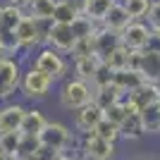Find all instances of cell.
<instances>
[{
  "label": "cell",
  "mask_w": 160,
  "mask_h": 160,
  "mask_svg": "<svg viewBox=\"0 0 160 160\" xmlns=\"http://www.w3.org/2000/svg\"><path fill=\"white\" fill-rule=\"evenodd\" d=\"M129 58H132V50H127L124 46H120V48H115L108 58H103V65L110 67L112 72H120V69H127L129 67Z\"/></svg>",
  "instance_id": "cell-23"
},
{
  "label": "cell",
  "mask_w": 160,
  "mask_h": 160,
  "mask_svg": "<svg viewBox=\"0 0 160 160\" xmlns=\"http://www.w3.org/2000/svg\"><path fill=\"white\" fill-rule=\"evenodd\" d=\"M132 22H134V19L129 17V12L124 10V5H122L120 0H117V2H115V5L110 7V12L105 14V19H103V24H100V27H103V29H108V31L122 33L124 29L129 27V24H132Z\"/></svg>",
  "instance_id": "cell-14"
},
{
  "label": "cell",
  "mask_w": 160,
  "mask_h": 160,
  "mask_svg": "<svg viewBox=\"0 0 160 160\" xmlns=\"http://www.w3.org/2000/svg\"><path fill=\"white\" fill-rule=\"evenodd\" d=\"M77 36H74L72 31V24H58V22H53V27H50V33H48V48H53V50H58V53L62 55H72L74 46H77Z\"/></svg>",
  "instance_id": "cell-9"
},
{
  "label": "cell",
  "mask_w": 160,
  "mask_h": 160,
  "mask_svg": "<svg viewBox=\"0 0 160 160\" xmlns=\"http://www.w3.org/2000/svg\"><path fill=\"white\" fill-rule=\"evenodd\" d=\"M120 46H122L120 33L108 31V29H103V27H98V31L93 33V50H96V55H98L100 60L108 58L115 48H120Z\"/></svg>",
  "instance_id": "cell-13"
},
{
  "label": "cell",
  "mask_w": 160,
  "mask_h": 160,
  "mask_svg": "<svg viewBox=\"0 0 160 160\" xmlns=\"http://www.w3.org/2000/svg\"><path fill=\"white\" fill-rule=\"evenodd\" d=\"M67 2H69V5H72L79 14H84V10H86V2H88V0H67Z\"/></svg>",
  "instance_id": "cell-38"
},
{
  "label": "cell",
  "mask_w": 160,
  "mask_h": 160,
  "mask_svg": "<svg viewBox=\"0 0 160 160\" xmlns=\"http://www.w3.org/2000/svg\"><path fill=\"white\" fill-rule=\"evenodd\" d=\"M0 160H12V158H7V155L2 153V151H0Z\"/></svg>",
  "instance_id": "cell-40"
},
{
  "label": "cell",
  "mask_w": 160,
  "mask_h": 160,
  "mask_svg": "<svg viewBox=\"0 0 160 160\" xmlns=\"http://www.w3.org/2000/svg\"><path fill=\"white\" fill-rule=\"evenodd\" d=\"M100 65H103V60H100L98 55H88V58L72 60V77H77V79L88 81V84H91Z\"/></svg>",
  "instance_id": "cell-16"
},
{
  "label": "cell",
  "mask_w": 160,
  "mask_h": 160,
  "mask_svg": "<svg viewBox=\"0 0 160 160\" xmlns=\"http://www.w3.org/2000/svg\"><path fill=\"white\" fill-rule=\"evenodd\" d=\"M2 7H5V2H2V0H0V17H2Z\"/></svg>",
  "instance_id": "cell-41"
},
{
  "label": "cell",
  "mask_w": 160,
  "mask_h": 160,
  "mask_svg": "<svg viewBox=\"0 0 160 160\" xmlns=\"http://www.w3.org/2000/svg\"><path fill=\"white\" fill-rule=\"evenodd\" d=\"M41 141L38 136H29V134H22V143H19V155L17 158H22V155H33L41 151Z\"/></svg>",
  "instance_id": "cell-31"
},
{
  "label": "cell",
  "mask_w": 160,
  "mask_h": 160,
  "mask_svg": "<svg viewBox=\"0 0 160 160\" xmlns=\"http://www.w3.org/2000/svg\"><path fill=\"white\" fill-rule=\"evenodd\" d=\"M115 2H117V0H88L84 14H86L88 19H93L96 24H103L105 14L110 12V7H112Z\"/></svg>",
  "instance_id": "cell-21"
},
{
  "label": "cell",
  "mask_w": 160,
  "mask_h": 160,
  "mask_svg": "<svg viewBox=\"0 0 160 160\" xmlns=\"http://www.w3.org/2000/svg\"><path fill=\"white\" fill-rule=\"evenodd\" d=\"M100 24H96L93 19H88L86 14H79L77 19L72 22V31L77 38H93V33L98 31Z\"/></svg>",
  "instance_id": "cell-26"
},
{
  "label": "cell",
  "mask_w": 160,
  "mask_h": 160,
  "mask_svg": "<svg viewBox=\"0 0 160 160\" xmlns=\"http://www.w3.org/2000/svg\"><path fill=\"white\" fill-rule=\"evenodd\" d=\"M0 55H2V41H0Z\"/></svg>",
  "instance_id": "cell-43"
},
{
  "label": "cell",
  "mask_w": 160,
  "mask_h": 160,
  "mask_svg": "<svg viewBox=\"0 0 160 160\" xmlns=\"http://www.w3.org/2000/svg\"><path fill=\"white\" fill-rule=\"evenodd\" d=\"M120 134L124 141H139L143 139L146 134H143V127H141V117L139 115H129L127 120H124V124L120 127Z\"/></svg>",
  "instance_id": "cell-24"
},
{
  "label": "cell",
  "mask_w": 160,
  "mask_h": 160,
  "mask_svg": "<svg viewBox=\"0 0 160 160\" xmlns=\"http://www.w3.org/2000/svg\"><path fill=\"white\" fill-rule=\"evenodd\" d=\"M112 84L120 88L124 96H129V93H134L136 88L143 86V84H146V79H143V74H141L139 69H132V67H127V69H120V72H115Z\"/></svg>",
  "instance_id": "cell-12"
},
{
  "label": "cell",
  "mask_w": 160,
  "mask_h": 160,
  "mask_svg": "<svg viewBox=\"0 0 160 160\" xmlns=\"http://www.w3.org/2000/svg\"><path fill=\"white\" fill-rule=\"evenodd\" d=\"M141 127L146 136H160V105H151L139 112Z\"/></svg>",
  "instance_id": "cell-19"
},
{
  "label": "cell",
  "mask_w": 160,
  "mask_h": 160,
  "mask_svg": "<svg viewBox=\"0 0 160 160\" xmlns=\"http://www.w3.org/2000/svg\"><path fill=\"white\" fill-rule=\"evenodd\" d=\"M146 81H153V84H160V53L146 48L139 53V67H136Z\"/></svg>",
  "instance_id": "cell-11"
},
{
  "label": "cell",
  "mask_w": 160,
  "mask_h": 160,
  "mask_svg": "<svg viewBox=\"0 0 160 160\" xmlns=\"http://www.w3.org/2000/svg\"><path fill=\"white\" fill-rule=\"evenodd\" d=\"M5 5H12V7H19V10H24L27 12V7H29V2L31 0H2Z\"/></svg>",
  "instance_id": "cell-37"
},
{
  "label": "cell",
  "mask_w": 160,
  "mask_h": 160,
  "mask_svg": "<svg viewBox=\"0 0 160 160\" xmlns=\"http://www.w3.org/2000/svg\"><path fill=\"white\" fill-rule=\"evenodd\" d=\"M41 146L53 151V153H65V151H77V134L67 127L65 122L48 120L46 129L38 134Z\"/></svg>",
  "instance_id": "cell-3"
},
{
  "label": "cell",
  "mask_w": 160,
  "mask_h": 160,
  "mask_svg": "<svg viewBox=\"0 0 160 160\" xmlns=\"http://www.w3.org/2000/svg\"><path fill=\"white\" fill-rule=\"evenodd\" d=\"M151 36H153V31H151V27H148L143 19H134L132 24L120 33L122 46L127 48V50H132V53H141V50H146Z\"/></svg>",
  "instance_id": "cell-7"
},
{
  "label": "cell",
  "mask_w": 160,
  "mask_h": 160,
  "mask_svg": "<svg viewBox=\"0 0 160 160\" xmlns=\"http://www.w3.org/2000/svg\"><path fill=\"white\" fill-rule=\"evenodd\" d=\"M120 2H122V0H120Z\"/></svg>",
  "instance_id": "cell-44"
},
{
  "label": "cell",
  "mask_w": 160,
  "mask_h": 160,
  "mask_svg": "<svg viewBox=\"0 0 160 160\" xmlns=\"http://www.w3.org/2000/svg\"><path fill=\"white\" fill-rule=\"evenodd\" d=\"M122 5H124V10L129 12L132 19H143L146 22L148 10H151V5H153V0H122Z\"/></svg>",
  "instance_id": "cell-27"
},
{
  "label": "cell",
  "mask_w": 160,
  "mask_h": 160,
  "mask_svg": "<svg viewBox=\"0 0 160 160\" xmlns=\"http://www.w3.org/2000/svg\"><path fill=\"white\" fill-rule=\"evenodd\" d=\"M58 103L67 112H79L81 108L93 103V86L77 77H67L58 84Z\"/></svg>",
  "instance_id": "cell-1"
},
{
  "label": "cell",
  "mask_w": 160,
  "mask_h": 160,
  "mask_svg": "<svg viewBox=\"0 0 160 160\" xmlns=\"http://www.w3.org/2000/svg\"><path fill=\"white\" fill-rule=\"evenodd\" d=\"M112 77H115V72L110 69V67L100 65V67H98V72H96V77H93V81H91V86H93V88L108 86V84H112Z\"/></svg>",
  "instance_id": "cell-33"
},
{
  "label": "cell",
  "mask_w": 160,
  "mask_h": 160,
  "mask_svg": "<svg viewBox=\"0 0 160 160\" xmlns=\"http://www.w3.org/2000/svg\"><path fill=\"white\" fill-rule=\"evenodd\" d=\"M129 98L136 103L139 110H146V108H151V105H160V84L146 81L141 88H136L134 93H129Z\"/></svg>",
  "instance_id": "cell-15"
},
{
  "label": "cell",
  "mask_w": 160,
  "mask_h": 160,
  "mask_svg": "<svg viewBox=\"0 0 160 160\" xmlns=\"http://www.w3.org/2000/svg\"><path fill=\"white\" fill-rule=\"evenodd\" d=\"M77 17H79V12H77V10L67 2V0H58V2H55L53 22H58V24H72Z\"/></svg>",
  "instance_id": "cell-28"
},
{
  "label": "cell",
  "mask_w": 160,
  "mask_h": 160,
  "mask_svg": "<svg viewBox=\"0 0 160 160\" xmlns=\"http://www.w3.org/2000/svg\"><path fill=\"white\" fill-rule=\"evenodd\" d=\"M127 117H129V112H127V108H124V100L105 110V120H108V122H112V124H117V127H122Z\"/></svg>",
  "instance_id": "cell-30"
},
{
  "label": "cell",
  "mask_w": 160,
  "mask_h": 160,
  "mask_svg": "<svg viewBox=\"0 0 160 160\" xmlns=\"http://www.w3.org/2000/svg\"><path fill=\"white\" fill-rule=\"evenodd\" d=\"M88 55H96L93 38H79L74 50H72V55H69V60H79V58H88Z\"/></svg>",
  "instance_id": "cell-32"
},
{
  "label": "cell",
  "mask_w": 160,
  "mask_h": 160,
  "mask_svg": "<svg viewBox=\"0 0 160 160\" xmlns=\"http://www.w3.org/2000/svg\"><path fill=\"white\" fill-rule=\"evenodd\" d=\"M24 17H27L24 10L12 7V5H5L2 7V17H0V31H17V27L22 24Z\"/></svg>",
  "instance_id": "cell-20"
},
{
  "label": "cell",
  "mask_w": 160,
  "mask_h": 160,
  "mask_svg": "<svg viewBox=\"0 0 160 160\" xmlns=\"http://www.w3.org/2000/svg\"><path fill=\"white\" fill-rule=\"evenodd\" d=\"M22 74H24V60L0 55V103L14 100L22 86Z\"/></svg>",
  "instance_id": "cell-4"
},
{
  "label": "cell",
  "mask_w": 160,
  "mask_h": 160,
  "mask_svg": "<svg viewBox=\"0 0 160 160\" xmlns=\"http://www.w3.org/2000/svg\"><path fill=\"white\" fill-rule=\"evenodd\" d=\"M146 24L151 27V31L160 33V0H153V5L148 10V17H146Z\"/></svg>",
  "instance_id": "cell-34"
},
{
  "label": "cell",
  "mask_w": 160,
  "mask_h": 160,
  "mask_svg": "<svg viewBox=\"0 0 160 160\" xmlns=\"http://www.w3.org/2000/svg\"><path fill=\"white\" fill-rule=\"evenodd\" d=\"M124 98H127V96L122 93L115 84H108V86L93 88V103L103 110V112H105L108 108H112V105H117V103H122Z\"/></svg>",
  "instance_id": "cell-17"
},
{
  "label": "cell",
  "mask_w": 160,
  "mask_h": 160,
  "mask_svg": "<svg viewBox=\"0 0 160 160\" xmlns=\"http://www.w3.org/2000/svg\"><path fill=\"white\" fill-rule=\"evenodd\" d=\"M77 160H100V158H93V155H86V153H79Z\"/></svg>",
  "instance_id": "cell-39"
},
{
  "label": "cell",
  "mask_w": 160,
  "mask_h": 160,
  "mask_svg": "<svg viewBox=\"0 0 160 160\" xmlns=\"http://www.w3.org/2000/svg\"><path fill=\"white\" fill-rule=\"evenodd\" d=\"M29 65L36 67L38 72L48 74L55 84L65 81L67 77H72V60H69L67 55L53 50V48H48V46H43L41 50H36L33 58L29 60Z\"/></svg>",
  "instance_id": "cell-2"
},
{
  "label": "cell",
  "mask_w": 160,
  "mask_h": 160,
  "mask_svg": "<svg viewBox=\"0 0 160 160\" xmlns=\"http://www.w3.org/2000/svg\"><path fill=\"white\" fill-rule=\"evenodd\" d=\"M132 160H153V158H132Z\"/></svg>",
  "instance_id": "cell-42"
},
{
  "label": "cell",
  "mask_w": 160,
  "mask_h": 160,
  "mask_svg": "<svg viewBox=\"0 0 160 160\" xmlns=\"http://www.w3.org/2000/svg\"><path fill=\"white\" fill-rule=\"evenodd\" d=\"M117 151H120L117 143L100 139L96 132L77 136V153H86V155H93V158H100V160H117Z\"/></svg>",
  "instance_id": "cell-6"
},
{
  "label": "cell",
  "mask_w": 160,
  "mask_h": 160,
  "mask_svg": "<svg viewBox=\"0 0 160 160\" xmlns=\"http://www.w3.org/2000/svg\"><path fill=\"white\" fill-rule=\"evenodd\" d=\"M48 124V117L43 115L41 108H27V115H24V122H22V134H29V136H38Z\"/></svg>",
  "instance_id": "cell-18"
},
{
  "label": "cell",
  "mask_w": 160,
  "mask_h": 160,
  "mask_svg": "<svg viewBox=\"0 0 160 160\" xmlns=\"http://www.w3.org/2000/svg\"><path fill=\"white\" fill-rule=\"evenodd\" d=\"M77 151H65V153H55L50 160H77Z\"/></svg>",
  "instance_id": "cell-35"
},
{
  "label": "cell",
  "mask_w": 160,
  "mask_h": 160,
  "mask_svg": "<svg viewBox=\"0 0 160 160\" xmlns=\"http://www.w3.org/2000/svg\"><path fill=\"white\" fill-rule=\"evenodd\" d=\"M27 115V105L22 100H7L0 103V134L22 132V122Z\"/></svg>",
  "instance_id": "cell-8"
},
{
  "label": "cell",
  "mask_w": 160,
  "mask_h": 160,
  "mask_svg": "<svg viewBox=\"0 0 160 160\" xmlns=\"http://www.w3.org/2000/svg\"><path fill=\"white\" fill-rule=\"evenodd\" d=\"M58 86L48 74L38 72L36 67L27 65L24 67V74H22V86L19 93L24 100H31V103H38V100H46L48 96L53 93V88Z\"/></svg>",
  "instance_id": "cell-5"
},
{
  "label": "cell",
  "mask_w": 160,
  "mask_h": 160,
  "mask_svg": "<svg viewBox=\"0 0 160 160\" xmlns=\"http://www.w3.org/2000/svg\"><path fill=\"white\" fill-rule=\"evenodd\" d=\"M103 117H105V112H103L96 103H91V105H86V108H81L79 112H74V134H77V136H81V134L96 132V127L103 122Z\"/></svg>",
  "instance_id": "cell-10"
},
{
  "label": "cell",
  "mask_w": 160,
  "mask_h": 160,
  "mask_svg": "<svg viewBox=\"0 0 160 160\" xmlns=\"http://www.w3.org/2000/svg\"><path fill=\"white\" fill-rule=\"evenodd\" d=\"M55 2H58V0H31L29 7H27V14L33 17V19H50L53 22Z\"/></svg>",
  "instance_id": "cell-22"
},
{
  "label": "cell",
  "mask_w": 160,
  "mask_h": 160,
  "mask_svg": "<svg viewBox=\"0 0 160 160\" xmlns=\"http://www.w3.org/2000/svg\"><path fill=\"white\" fill-rule=\"evenodd\" d=\"M96 134H98L100 139H105V141H112V143L122 141L120 127H117V124H112V122H108L105 117H103V122H100L98 127H96Z\"/></svg>",
  "instance_id": "cell-29"
},
{
  "label": "cell",
  "mask_w": 160,
  "mask_h": 160,
  "mask_svg": "<svg viewBox=\"0 0 160 160\" xmlns=\"http://www.w3.org/2000/svg\"><path fill=\"white\" fill-rule=\"evenodd\" d=\"M19 143H22V132L0 134V151H2L7 158L17 160V155H19Z\"/></svg>",
  "instance_id": "cell-25"
},
{
  "label": "cell",
  "mask_w": 160,
  "mask_h": 160,
  "mask_svg": "<svg viewBox=\"0 0 160 160\" xmlns=\"http://www.w3.org/2000/svg\"><path fill=\"white\" fill-rule=\"evenodd\" d=\"M148 48H151V50H155V53H160V33H158V31H153L151 41H148Z\"/></svg>",
  "instance_id": "cell-36"
}]
</instances>
